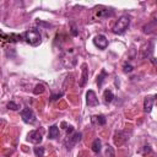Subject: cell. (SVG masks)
Returning a JSON list of instances; mask_svg holds the SVG:
<instances>
[{
  "label": "cell",
  "instance_id": "22",
  "mask_svg": "<svg viewBox=\"0 0 157 157\" xmlns=\"http://www.w3.org/2000/svg\"><path fill=\"white\" fill-rule=\"evenodd\" d=\"M71 33H72V36H76V34H77V31H76V28H75V27H72Z\"/></svg>",
  "mask_w": 157,
  "mask_h": 157
},
{
  "label": "cell",
  "instance_id": "13",
  "mask_svg": "<svg viewBox=\"0 0 157 157\" xmlns=\"http://www.w3.org/2000/svg\"><path fill=\"white\" fill-rule=\"evenodd\" d=\"M91 147H92V151L94 153H99L102 151V141H101V139H94Z\"/></svg>",
  "mask_w": 157,
  "mask_h": 157
},
{
  "label": "cell",
  "instance_id": "14",
  "mask_svg": "<svg viewBox=\"0 0 157 157\" xmlns=\"http://www.w3.org/2000/svg\"><path fill=\"white\" fill-rule=\"evenodd\" d=\"M103 96H104L105 103H110V102L113 101V98H114V94H113V92H112L110 90H105L104 93H103Z\"/></svg>",
  "mask_w": 157,
  "mask_h": 157
},
{
  "label": "cell",
  "instance_id": "7",
  "mask_svg": "<svg viewBox=\"0 0 157 157\" xmlns=\"http://www.w3.org/2000/svg\"><path fill=\"white\" fill-rule=\"evenodd\" d=\"M86 103L88 107H96L99 104V101L96 96V93L92 91V90H88L87 93H86Z\"/></svg>",
  "mask_w": 157,
  "mask_h": 157
},
{
  "label": "cell",
  "instance_id": "10",
  "mask_svg": "<svg viewBox=\"0 0 157 157\" xmlns=\"http://www.w3.org/2000/svg\"><path fill=\"white\" fill-rule=\"evenodd\" d=\"M153 103H155V96H147V97H145V99H144V112L145 113H150L152 110Z\"/></svg>",
  "mask_w": 157,
  "mask_h": 157
},
{
  "label": "cell",
  "instance_id": "12",
  "mask_svg": "<svg viewBox=\"0 0 157 157\" xmlns=\"http://www.w3.org/2000/svg\"><path fill=\"white\" fill-rule=\"evenodd\" d=\"M48 137L52 139V140H55V139L59 137V128H58V125H52V126L49 128Z\"/></svg>",
  "mask_w": 157,
  "mask_h": 157
},
{
  "label": "cell",
  "instance_id": "8",
  "mask_svg": "<svg viewBox=\"0 0 157 157\" xmlns=\"http://www.w3.org/2000/svg\"><path fill=\"white\" fill-rule=\"evenodd\" d=\"M93 43L96 47H98L99 49H105L108 47V39L105 38V36L103 34H97L94 38H93Z\"/></svg>",
  "mask_w": 157,
  "mask_h": 157
},
{
  "label": "cell",
  "instance_id": "15",
  "mask_svg": "<svg viewBox=\"0 0 157 157\" xmlns=\"http://www.w3.org/2000/svg\"><path fill=\"white\" fill-rule=\"evenodd\" d=\"M33 152H34V155H36L37 157H43V156H44L45 150H44V147H43V146H37V147H34V148H33Z\"/></svg>",
  "mask_w": 157,
  "mask_h": 157
},
{
  "label": "cell",
  "instance_id": "6",
  "mask_svg": "<svg viewBox=\"0 0 157 157\" xmlns=\"http://www.w3.org/2000/svg\"><path fill=\"white\" fill-rule=\"evenodd\" d=\"M43 140V136H42V131L39 130H32L27 134V141L32 142V144H40Z\"/></svg>",
  "mask_w": 157,
  "mask_h": 157
},
{
  "label": "cell",
  "instance_id": "21",
  "mask_svg": "<svg viewBox=\"0 0 157 157\" xmlns=\"http://www.w3.org/2000/svg\"><path fill=\"white\" fill-rule=\"evenodd\" d=\"M66 131H67V135H69V134H71V132H74V128H72V126H69V129H67Z\"/></svg>",
  "mask_w": 157,
  "mask_h": 157
},
{
  "label": "cell",
  "instance_id": "20",
  "mask_svg": "<svg viewBox=\"0 0 157 157\" xmlns=\"http://www.w3.org/2000/svg\"><path fill=\"white\" fill-rule=\"evenodd\" d=\"M61 96H63V92H60V93H58V94H53L50 99H52V101H54V99H58V98H60Z\"/></svg>",
  "mask_w": 157,
  "mask_h": 157
},
{
  "label": "cell",
  "instance_id": "19",
  "mask_svg": "<svg viewBox=\"0 0 157 157\" xmlns=\"http://www.w3.org/2000/svg\"><path fill=\"white\" fill-rule=\"evenodd\" d=\"M123 69H124V71H125V72H130V71H132V69H134V67H132L131 65H126V64H125V65L123 66Z\"/></svg>",
  "mask_w": 157,
  "mask_h": 157
},
{
  "label": "cell",
  "instance_id": "2",
  "mask_svg": "<svg viewBox=\"0 0 157 157\" xmlns=\"http://www.w3.org/2000/svg\"><path fill=\"white\" fill-rule=\"evenodd\" d=\"M23 39H25L28 44H31V45H33V47L38 45V44L42 42L40 33H39V31H37V29H28L27 32H25Z\"/></svg>",
  "mask_w": 157,
  "mask_h": 157
},
{
  "label": "cell",
  "instance_id": "9",
  "mask_svg": "<svg viewBox=\"0 0 157 157\" xmlns=\"http://www.w3.org/2000/svg\"><path fill=\"white\" fill-rule=\"evenodd\" d=\"M87 80H88V67H87V64L83 63L82 66H81V78L78 81V86L80 87H83L86 85Z\"/></svg>",
  "mask_w": 157,
  "mask_h": 157
},
{
  "label": "cell",
  "instance_id": "11",
  "mask_svg": "<svg viewBox=\"0 0 157 157\" xmlns=\"http://www.w3.org/2000/svg\"><path fill=\"white\" fill-rule=\"evenodd\" d=\"M91 121H92L93 125L101 126V125H104V124L107 123V119H105V117H104L103 114H98V115H93V117L91 118Z\"/></svg>",
  "mask_w": 157,
  "mask_h": 157
},
{
  "label": "cell",
  "instance_id": "18",
  "mask_svg": "<svg viewBox=\"0 0 157 157\" xmlns=\"http://www.w3.org/2000/svg\"><path fill=\"white\" fill-rule=\"evenodd\" d=\"M7 108L11 109V110H17V109H18V105H17L13 101H10V102L7 103Z\"/></svg>",
  "mask_w": 157,
  "mask_h": 157
},
{
  "label": "cell",
  "instance_id": "16",
  "mask_svg": "<svg viewBox=\"0 0 157 157\" xmlns=\"http://www.w3.org/2000/svg\"><path fill=\"white\" fill-rule=\"evenodd\" d=\"M44 91H45L44 85L38 83V85H36V87H34V90H33V93H34V94H42Z\"/></svg>",
  "mask_w": 157,
  "mask_h": 157
},
{
  "label": "cell",
  "instance_id": "3",
  "mask_svg": "<svg viewBox=\"0 0 157 157\" xmlns=\"http://www.w3.org/2000/svg\"><path fill=\"white\" fill-rule=\"evenodd\" d=\"M81 137H82V134L80 131H74V132L69 134L66 136V139L64 140V145H65L66 150H71L76 144H78L81 141Z\"/></svg>",
  "mask_w": 157,
  "mask_h": 157
},
{
  "label": "cell",
  "instance_id": "4",
  "mask_svg": "<svg viewBox=\"0 0 157 157\" xmlns=\"http://www.w3.org/2000/svg\"><path fill=\"white\" fill-rule=\"evenodd\" d=\"M21 118L26 124H34L37 121L36 114L33 113V110L31 108H23L21 110Z\"/></svg>",
  "mask_w": 157,
  "mask_h": 157
},
{
  "label": "cell",
  "instance_id": "1",
  "mask_svg": "<svg viewBox=\"0 0 157 157\" xmlns=\"http://www.w3.org/2000/svg\"><path fill=\"white\" fill-rule=\"evenodd\" d=\"M130 21H131V17L129 15H121L117 20L114 26L112 27V32L114 34H123V33H125V31L129 28Z\"/></svg>",
  "mask_w": 157,
  "mask_h": 157
},
{
  "label": "cell",
  "instance_id": "17",
  "mask_svg": "<svg viewBox=\"0 0 157 157\" xmlns=\"http://www.w3.org/2000/svg\"><path fill=\"white\" fill-rule=\"evenodd\" d=\"M107 76V72H105V70H102L101 71V75L98 76V80H97V83H98V86L101 87L102 86V83H103V81H104V77Z\"/></svg>",
  "mask_w": 157,
  "mask_h": 157
},
{
  "label": "cell",
  "instance_id": "5",
  "mask_svg": "<svg viewBox=\"0 0 157 157\" xmlns=\"http://www.w3.org/2000/svg\"><path fill=\"white\" fill-rule=\"evenodd\" d=\"M128 139H129V136H128V132H126V131H124V130H119V131H115V134H114V137H113V140H114V144H115L117 146H121L123 144H125V142L128 141Z\"/></svg>",
  "mask_w": 157,
  "mask_h": 157
}]
</instances>
